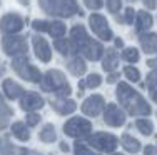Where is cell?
<instances>
[{
	"mask_svg": "<svg viewBox=\"0 0 157 155\" xmlns=\"http://www.w3.org/2000/svg\"><path fill=\"white\" fill-rule=\"evenodd\" d=\"M115 97H117V100H119L121 109L132 117H149L152 113L151 103L145 100L136 88L130 87L127 82H119L117 83Z\"/></svg>",
	"mask_w": 157,
	"mask_h": 155,
	"instance_id": "1",
	"label": "cell"
},
{
	"mask_svg": "<svg viewBox=\"0 0 157 155\" xmlns=\"http://www.w3.org/2000/svg\"><path fill=\"white\" fill-rule=\"evenodd\" d=\"M39 7L44 13L54 18H72V17H84V10L78 5V0H37Z\"/></svg>",
	"mask_w": 157,
	"mask_h": 155,
	"instance_id": "2",
	"label": "cell"
},
{
	"mask_svg": "<svg viewBox=\"0 0 157 155\" xmlns=\"http://www.w3.org/2000/svg\"><path fill=\"white\" fill-rule=\"evenodd\" d=\"M40 88L47 94H54L57 98H67L72 94V87H70L65 73L57 68H50L45 73H42Z\"/></svg>",
	"mask_w": 157,
	"mask_h": 155,
	"instance_id": "3",
	"label": "cell"
},
{
	"mask_svg": "<svg viewBox=\"0 0 157 155\" xmlns=\"http://www.w3.org/2000/svg\"><path fill=\"white\" fill-rule=\"evenodd\" d=\"M10 67L22 80H27V82H32V83H40V80H42V72L29 60L27 55L12 58Z\"/></svg>",
	"mask_w": 157,
	"mask_h": 155,
	"instance_id": "4",
	"label": "cell"
},
{
	"mask_svg": "<svg viewBox=\"0 0 157 155\" xmlns=\"http://www.w3.org/2000/svg\"><path fill=\"white\" fill-rule=\"evenodd\" d=\"M2 50L5 55H9L10 58L15 57H24L29 52V43L27 37L15 34V35H3L2 37Z\"/></svg>",
	"mask_w": 157,
	"mask_h": 155,
	"instance_id": "5",
	"label": "cell"
},
{
	"mask_svg": "<svg viewBox=\"0 0 157 155\" xmlns=\"http://www.w3.org/2000/svg\"><path fill=\"white\" fill-rule=\"evenodd\" d=\"M63 134L77 140H87L92 135V124L84 117H72L63 124Z\"/></svg>",
	"mask_w": 157,
	"mask_h": 155,
	"instance_id": "6",
	"label": "cell"
},
{
	"mask_svg": "<svg viewBox=\"0 0 157 155\" xmlns=\"http://www.w3.org/2000/svg\"><path fill=\"white\" fill-rule=\"evenodd\" d=\"M87 142L92 149L104 153H114L119 145V138L114 134H109V132H95L87 138Z\"/></svg>",
	"mask_w": 157,
	"mask_h": 155,
	"instance_id": "7",
	"label": "cell"
},
{
	"mask_svg": "<svg viewBox=\"0 0 157 155\" xmlns=\"http://www.w3.org/2000/svg\"><path fill=\"white\" fill-rule=\"evenodd\" d=\"M89 27H90L92 34L102 42H110L114 40V32L109 27V22L102 13H90L89 17Z\"/></svg>",
	"mask_w": 157,
	"mask_h": 155,
	"instance_id": "8",
	"label": "cell"
},
{
	"mask_svg": "<svg viewBox=\"0 0 157 155\" xmlns=\"http://www.w3.org/2000/svg\"><path fill=\"white\" fill-rule=\"evenodd\" d=\"M25 27V18L17 12H9L0 18V32L3 35L20 34Z\"/></svg>",
	"mask_w": 157,
	"mask_h": 155,
	"instance_id": "9",
	"label": "cell"
},
{
	"mask_svg": "<svg viewBox=\"0 0 157 155\" xmlns=\"http://www.w3.org/2000/svg\"><path fill=\"white\" fill-rule=\"evenodd\" d=\"M90 39H92V37L89 35L87 28H85L82 24H77V25H74V27L70 28L69 40H70V43H72V49H74V52H75L77 55L80 54L82 49H84V47L87 45L89 42H90Z\"/></svg>",
	"mask_w": 157,
	"mask_h": 155,
	"instance_id": "10",
	"label": "cell"
},
{
	"mask_svg": "<svg viewBox=\"0 0 157 155\" xmlns=\"http://www.w3.org/2000/svg\"><path fill=\"white\" fill-rule=\"evenodd\" d=\"M30 40H32V49H33L35 57L39 58L40 62H44V64H48V62L52 60V47H50V43H48L40 34H33Z\"/></svg>",
	"mask_w": 157,
	"mask_h": 155,
	"instance_id": "11",
	"label": "cell"
},
{
	"mask_svg": "<svg viewBox=\"0 0 157 155\" xmlns=\"http://www.w3.org/2000/svg\"><path fill=\"white\" fill-rule=\"evenodd\" d=\"M104 109H105V100H104V97L99 95V94L87 97L84 100V103H82V107H80L82 113H85L87 117H92V119L99 117L100 113L104 112Z\"/></svg>",
	"mask_w": 157,
	"mask_h": 155,
	"instance_id": "12",
	"label": "cell"
},
{
	"mask_svg": "<svg viewBox=\"0 0 157 155\" xmlns=\"http://www.w3.org/2000/svg\"><path fill=\"white\" fill-rule=\"evenodd\" d=\"M125 117H127V113L117 103H109L104 109V122L109 127H122L125 124Z\"/></svg>",
	"mask_w": 157,
	"mask_h": 155,
	"instance_id": "13",
	"label": "cell"
},
{
	"mask_svg": "<svg viewBox=\"0 0 157 155\" xmlns=\"http://www.w3.org/2000/svg\"><path fill=\"white\" fill-rule=\"evenodd\" d=\"M18 103H20V109L24 110V112H37V110H40L45 105V100H44V97L40 94H37V92H25L20 97Z\"/></svg>",
	"mask_w": 157,
	"mask_h": 155,
	"instance_id": "14",
	"label": "cell"
},
{
	"mask_svg": "<svg viewBox=\"0 0 157 155\" xmlns=\"http://www.w3.org/2000/svg\"><path fill=\"white\" fill-rule=\"evenodd\" d=\"M104 52H105V49H104L102 43H100L99 40L90 39V42H89L87 45H85L84 49H82V52H80L78 55H82V57H84L85 60L97 62V60H102Z\"/></svg>",
	"mask_w": 157,
	"mask_h": 155,
	"instance_id": "15",
	"label": "cell"
},
{
	"mask_svg": "<svg viewBox=\"0 0 157 155\" xmlns=\"http://www.w3.org/2000/svg\"><path fill=\"white\" fill-rule=\"evenodd\" d=\"M152 24H154V18L152 15L149 13V10H139V12L136 13V22H134V32H136L137 35L140 34H145V32H149V28L152 27Z\"/></svg>",
	"mask_w": 157,
	"mask_h": 155,
	"instance_id": "16",
	"label": "cell"
},
{
	"mask_svg": "<svg viewBox=\"0 0 157 155\" xmlns=\"http://www.w3.org/2000/svg\"><path fill=\"white\" fill-rule=\"evenodd\" d=\"M65 67L72 73L74 77H82L85 72H87V64H85V58L82 55H70L65 62Z\"/></svg>",
	"mask_w": 157,
	"mask_h": 155,
	"instance_id": "17",
	"label": "cell"
},
{
	"mask_svg": "<svg viewBox=\"0 0 157 155\" xmlns=\"http://www.w3.org/2000/svg\"><path fill=\"white\" fill-rule=\"evenodd\" d=\"M50 107L59 113V115H70V113L75 112L77 103L72 100V98H57L55 97L54 100H50Z\"/></svg>",
	"mask_w": 157,
	"mask_h": 155,
	"instance_id": "18",
	"label": "cell"
},
{
	"mask_svg": "<svg viewBox=\"0 0 157 155\" xmlns=\"http://www.w3.org/2000/svg\"><path fill=\"white\" fill-rule=\"evenodd\" d=\"M2 90L3 94H5V97L9 98V100H17V98H20L22 95L25 94L24 87L20 85V83H17L15 80L12 79H5L2 82Z\"/></svg>",
	"mask_w": 157,
	"mask_h": 155,
	"instance_id": "19",
	"label": "cell"
},
{
	"mask_svg": "<svg viewBox=\"0 0 157 155\" xmlns=\"http://www.w3.org/2000/svg\"><path fill=\"white\" fill-rule=\"evenodd\" d=\"M119 67V54L115 49H105L104 52V57H102V68L105 70L107 73L115 72Z\"/></svg>",
	"mask_w": 157,
	"mask_h": 155,
	"instance_id": "20",
	"label": "cell"
},
{
	"mask_svg": "<svg viewBox=\"0 0 157 155\" xmlns=\"http://www.w3.org/2000/svg\"><path fill=\"white\" fill-rule=\"evenodd\" d=\"M139 43H140V49L145 52V54L152 55L157 54V34L154 32H145V34L139 35Z\"/></svg>",
	"mask_w": 157,
	"mask_h": 155,
	"instance_id": "21",
	"label": "cell"
},
{
	"mask_svg": "<svg viewBox=\"0 0 157 155\" xmlns=\"http://www.w3.org/2000/svg\"><path fill=\"white\" fill-rule=\"evenodd\" d=\"M29 150L24 147H17L7 137H0V155H27Z\"/></svg>",
	"mask_w": 157,
	"mask_h": 155,
	"instance_id": "22",
	"label": "cell"
},
{
	"mask_svg": "<svg viewBox=\"0 0 157 155\" xmlns=\"http://www.w3.org/2000/svg\"><path fill=\"white\" fill-rule=\"evenodd\" d=\"M12 115H13V109L7 103L3 95L0 94V130H5L9 127V122Z\"/></svg>",
	"mask_w": 157,
	"mask_h": 155,
	"instance_id": "23",
	"label": "cell"
},
{
	"mask_svg": "<svg viewBox=\"0 0 157 155\" xmlns=\"http://www.w3.org/2000/svg\"><path fill=\"white\" fill-rule=\"evenodd\" d=\"M10 130H12L13 137L22 140V142L30 140V128H29V125L25 124V122H13V124L10 125Z\"/></svg>",
	"mask_w": 157,
	"mask_h": 155,
	"instance_id": "24",
	"label": "cell"
},
{
	"mask_svg": "<svg viewBox=\"0 0 157 155\" xmlns=\"http://www.w3.org/2000/svg\"><path fill=\"white\" fill-rule=\"evenodd\" d=\"M54 49L57 50L59 54L62 55V57H65V58H69L70 55H75V52H74V49H72V43H70V40L65 39V37L54 40Z\"/></svg>",
	"mask_w": 157,
	"mask_h": 155,
	"instance_id": "25",
	"label": "cell"
},
{
	"mask_svg": "<svg viewBox=\"0 0 157 155\" xmlns=\"http://www.w3.org/2000/svg\"><path fill=\"white\" fill-rule=\"evenodd\" d=\"M121 145L124 147V150L127 153H137L142 149L140 142L136 137H132L130 134H124V135H122V137H121Z\"/></svg>",
	"mask_w": 157,
	"mask_h": 155,
	"instance_id": "26",
	"label": "cell"
},
{
	"mask_svg": "<svg viewBox=\"0 0 157 155\" xmlns=\"http://www.w3.org/2000/svg\"><path fill=\"white\" fill-rule=\"evenodd\" d=\"M65 32H67V27L62 20L55 18V20L48 22V32L47 34L50 35L52 39H62V37H65Z\"/></svg>",
	"mask_w": 157,
	"mask_h": 155,
	"instance_id": "27",
	"label": "cell"
},
{
	"mask_svg": "<svg viewBox=\"0 0 157 155\" xmlns=\"http://www.w3.org/2000/svg\"><path fill=\"white\" fill-rule=\"evenodd\" d=\"M144 87H147L151 100L157 103V70H152V72L145 77V85Z\"/></svg>",
	"mask_w": 157,
	"mask_h": 155,
	"instance_id": "28",
	"label": "cell"
},
{
	"mask_svg": "<svg viewBox=\"0 0 157 155\" xmlns=\"http://www.w3.org/2000/svg\"><path fill=\"white\" fill-rule=\"evenodd\" d=\"M121 58L125 60L129 65H132V64H137V62L140 60V54L136 47H125V49H122Z\"/></svg>",
	"mask_w": 157,
	"mask_h": 155,
	"instance_id": "29",
	"label": "cell"
},
{
	"mask_svg": "<svg viewBox=\"0 0 157 155\" xmlns=\"http://www.w3.org/2000/svg\"><path fill=\"white\" fill-rule=\"evenodd\" d=\"M136 128L140 132L142 135L149 137V135L154 134V124L147 119V117H140V119L136 120Z\"/></svg>",
	"mask_w": 157,
	"mask_h": 155,
	"instance_id": "30",
	"label": "cell"
},
{
	"mask_svg": "<svg viewBox=\"0 0 157 155\" xmlns=\"http://www.w3.org/2000/svg\"><path fill=\"white\" fill-rule=\"evenodd\" d=\"M39 137H40V140H42L44 143H52V142H55V140H57V132H55V127H54L52 124H47L45 127L40 130Z\"/></svg>",
	"mask_w": 157,
	"mask_h": 155,
	"instance_id": "31",
	"label": "cell"
},
{
	"mask_svg": "<svg viewBox=\"0 0 157 155\" xmlns=\"http://www.w3.org/2000/svg\"><path fill=\"white\" fill-rule=\"evenodd\" d=\"M74 155H100V153L95 152L92 147L85 145L82 140H75V143H74Z\"/></svg>",
	"mask_w": 157,
	"mask_h": 155,
	"instance_id": "32",
	"label": "cell"
},
{
	"mask_svg": "<svg viewBox=\"0 0 157 155\" xmlns=\"http://www.w3.org/2000/svg\"><path fill=\"white\" fill-rule=\"evenodd\" d=\"M124 75H125V79L129 80V82H132V83L140 82V72H139L137 67H132V65L124 67Z\"/></svg>",
	"mask_w": 157,
	"mask_h": 155,
	"instance_id": "33",
	"label": "cell"
},
{
	"mask_svg": "<svg viewBox=\"0 0 157 155\" xmlns=\"http://www.w3.org/2000/svg\"><path fill=\"white\" fill-rule=\"evenodd\" d=\"M102 85V75L100 73H89L87 79H85V87L87 88H97Z\"/></svg>",
	"mask_w": 157,
	"mask_h": 155,
	"instance_id": "34",
	"label": "cell"
},
{
	"mask_svg": "<svg viewBox=\"0 0 157 155\" xmlns=\"http://www.w3.org/2000/svg\"><path fill=\"white\" fill-rule=\"evenodd\" d=\"M105 9L112 15H117L122 10V0H105Z\"/></svg>",
	"mask_w": 157,
	"mask_h": 155,
	"instance_id": "35",
	"label": "cell"
},
{
	"mask_svg": "<svg viewBox=\"0 0 157 155\" xmlns=\"http://www.w3.org/2000/svg\"><path fill=\"white\" fill-rule=\"evenodd\" d=\"M136 10H134V7H127L124 10V13H122V17H124V25H132L134 22H136Z\"/></svg>",
	"mask_w": 157,
	"mask_h": 155,
	"instance_id": "36",
	"label": "cell"
},
{
	"mask_svg": "<svg viewBox=\"0 0 157 155\" xmlns=\"http://www.w3.org/2000/svg\"><path fill=\"white\" fill-rule=\"evenodd\" d=\"M32 28L35 34H44L48 32V22L47 20H33L32 22Z\"/></svg>",
	"mask_w": 157,
	"mask_h": 155,
	"instance_id": "37",
	"label": "cell"
},
{
	"mask_svg": "<svg viewBox=\"0 0 157 155\" xmlns=\"http://www.w3.org/2000/svg\"><path fill=\"white\" fill-rule=\"evenodd\" d=\"M84 5L87 7L89 10H92V12H97V10H100L105 5V2H104V0H84Z\"/></svg>",
	"mask_w": 157,
	"mask_h": 155,
	"instance_id": "38",
	"label": "cell"
},
{
	"mask_svg": "<svg viewBox=\"0 0 157 155\" xmlns=\"http://www.w3.org/2000/svg\"><path fill=\"white\" fill-rule=\"evenodd\" d=\"M39 122H40V115L35 112H29L27 117H25V124L29 127H35V125H39Z\"/></svg>",
	"mask_w": 157,
	"mask_h": 155,
	"instance_id": "39",
	"label": "cell"
},
{
	"mask_svg": "<svg viewBox=\"0 0 157 155\" xmlns=\"http://www.w3.org/2000/svg\"><path fill=\"white\" fill-rule=\"evenodd\" d=\"M145 10H155L157 9V0H140Z\"/></svg>",
	"mask_w": 157,
	"mask_h": 155,
	"instance_id": "40",
	"label": "cell"
},
{
	"mask_svg": "<svg viewBox=\"0 0 157 155\" xmlns=\"http://www.w3.org/2000/svg\"><path fill=\"white\" fill-rule=\"evenodd\" d=\"M119 79H121V73L112 72V73H109V77H107V83H119Z\"/></svg>",
	"mask_w": 157,
	"mask_h": 155,
	"instance_id": "41",
	"label": "cell"
},
{
	"mask_svg": "<svg viewBox=\"0 0 157 155\" xmlns=\"http://www.w3.org/2000/svg\"><path fill=\"white\" fill-rule=\"evenodd\" d=\"M144 155H157V147L155 145H147L144 149Z\"/></svg>",
	"mask_w": 157,
	"mask_h": 155,
	"instance_id": "42",
	"label": "cell"
},
{
	"mask_svg": "<svg viewBox=\"0 0 157 155\" xmlns=\"http://www.w3.org/2000/svg\"><path fill=\"white\" fill-rule=\"evenodd\" d=\"M147 67H151L152 70H157V57L149 58V60H147Z\"/></svg>",
	"mask_w": 157,
	"mask_h": 155,
	"instance_id": "43",
	"label": "cell"
},
{
	"mask_svg": "<svg viewBox=\"0 0 157 155\" xmlns=\"http://www.w3.org/2000/svg\"><path fill=\"white\" fill-rule=\"evenodd\" d=\"M114 43H115V47H117V49H124V40H122L121 37H115Z\"/></svg>",
	"mask_w": 157,
	"mask_h": 155,
	"instance_id": "44",
	"label": "cell"
},
{
	"mask_svg": "<svg viewBox=\"0 0 157 155\" xmlns=\"http://www.w3.org/2000/svg\"><path fill=\"white\" fill-rule=\"evenodd\" d=\"M114 18H115V22H117V24H122V25H124V17H122V13L114 15Z\"/></svg>",
	"mask_w": 157,
	"mask_h": 155,
	"instance_id": "45",
	"label": "cell"
},
{
	"mask_svg": "<svg viewBox=\"0 0 157 155\" xmlns=\"http://www.w3.org/2000/svg\"><path fill=\"white\" fill-rule=\"evenodd\" d=\"M59 147H60L62 152H69V145H67L65 142H60V145H59Z\"/></svg>",
	"mask_w": 157,
	"mask_h": 155,
	"instance_id": "46",
	"label": "cell"
},
{
	"mask_svg": "<svg viewBox=\"0 0 157 155\" xmlns=\"http://www.w3.org/2000/svg\"><path fill=\"white\" fill-rule=\"evenodd\" d=\"M18 3H20V5H24V7H27L29 3H30V0H17Z\"/></svg>",
	"mask_w": 157,
	"mask_h": 155,
	"instance_id": "47",
	"label": "cell"
},
{
	"mask_svg": "<svg viewBox=\"0 0 157 155\" xmlns=\"http://www.w3.org/2000/svg\"><path fill=\"white\" fill-rule=\"evenodd\" d=\"M27 155H44L42 152H37V150H29Z\"/></svg>",
	"mask_w": 157,
	"mask_h": 155,
	"instance_id": "48",
	"label": "cell"
},
{
	"mask_svg": "<svg viewBox=\"0 0 157 155\" xmlns=\"http://www.w3.org/2000/svg\"><path fill=\"white\" fill-rule=\"evenodd\" d=\"M2 73H3V68H2V64H0V77H2Z\"/></svg>",
	"mask_w": 157,
	"mask_h": 155,
	"instance_id": "49",
	"label": "cell"
},
{
	"mask_svg": "<svg viewBox=\"0 0 157 155\" xmlns=\"http://www.w3.org/2000/svg\"><path fill=\"white\" fill-rule=\"evenodd\" d=\"M112 155H124V153H112Z\"/></svg>",
	"mask_w": 157,
	"mask_h": 155,
	"instance_id": "50",
	"label": "cell"
},
{
	"mask_svg": "<svg viewBox=\"0 0 157 155\" xmlns=\"http://www.w3.org/2000/svg\"><path fill=\"white\" fill-rule=\"evenodd\" d=\"M155 140H157V135H155Z\"/></svg>",
	"mask_w": 157,
	"mask_h": 155,
	"instance_id": "51",
	"label": "cell"
},
{
	"mask_svg": "<svg viewBox=\"0 0 157 155\" xmlns=\"http://www.w3.org/2000/svg\"><path fill=\"white\" fill-rule=\"evenodd\" d=\"M132 2H134V0H132Z\"/></svg>",
	"mask_w": 157,
	"mask_h": 155,
	"instance_id": "52",
	"label": "cell"
}]
</instances>
